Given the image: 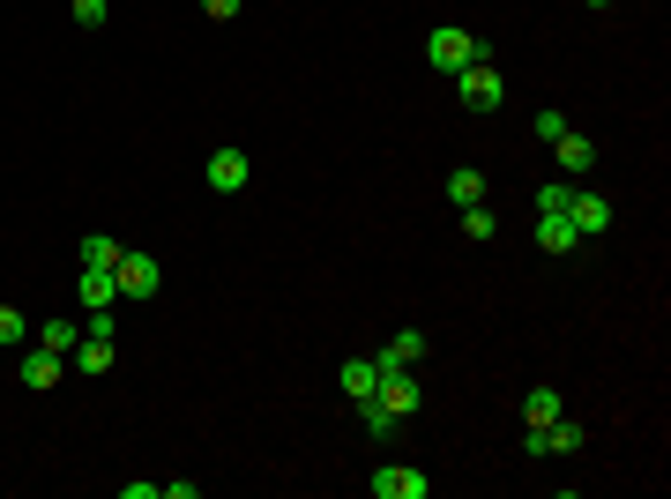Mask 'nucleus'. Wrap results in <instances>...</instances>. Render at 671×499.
I'll return each mask as SVG.
<instances>
[{"instance_id": "nucleus-1", "label": "nucleus", "mask_w": 671, "mask_h": 499, "mask_svg": "<svg viewBox=\"0 0 671 499\" xmlns=\"http://www.w3.org/2000/svg\"><path fill=\"white\" fill-rule=\"evenodd\" d=\"M425 60H433L441 76H463V68H485V60H493V46H485L477 30H455V23H441L433 38H425Z\"/></svg>"}, {"instance_id": "nucleus-2", "label": "nucleus", "mask_w": 671, "mask_h": 499, "mask_svg": "<svg viewBox=\"0 0 671 499\" xmlns=\"http://www.w3.org/2000/svg\"><path fill=\"white\" fill-rule=\"evenodd\" d=\"M112 276H120V299H157L165 291V261L142 247H127L120 261H112Z\"/></svg>"}, {"instance_id": "nucleus-3", "label": "nucleus", "mask_w": 671, "mask_h": 499, "mask_svg": "<svg viewBox=\"0 0 671 499\" xmlns=\"http://www.w3.org/2000/svg\"><path fill=\"white\" fill-rule=\"evenodd\" d=\"M455 98H463V112H477V120H485V112H500V104H507V82H500V68L485 60V68H463V76H455Z\"/></svg>"}, {"instance_id": "nucleus-4", "label": "nucleus", "mask_w": 671, "mask_h": 499, "mask_svg": "<svg viewBox=\"0 0 671 499\" xmlns=\"http://www.w3.org/2000/svg\"><path fill=\"white\" fill-rule=\"evenodd\" d=\"M201 179H209V194H247L254 187V157L247 150H209Z\"/></svg>"}, {"instance_id": "nucleus-5", "label": "nucleus", "mask_w": 671, "mask_h": 499, "mask_svg": "<svg viewBox=\"0 0 671 499\" xmlns=\"http://www.w3.org/2000/svg\"><path fill=\"white\" fill-rule=\"evenodd\" d=\"M366 485H373V499H425V492H433V477L411 470V462H381Z\"/></svg>"}, {"instance_id": "nucleus-6", "label": "nucleus", "mask_w": 671, "mask_h": 499, "mask_svg": "<svg viewBox=\"0 0 671 499\" xmlns=\"http://www.w3.org/2000/svg\"><path fill=\"white\" fill-rule=\"evenodd\" d=\"M60 366H68L60 350H46V343H23V366H16V380H23L30 396H52V388H60Z\"/></svg>"}, {"instance_id": "nucleus-7", "label": "nucleus", "mask_w": 671, "mask_h": 499, "mask_svg": "<svg viewBox=\"0 0 671 499\" xmlns=\"http://www.w3.org/2000/svg\"><path fill=\"white\" fill-rule=\"evenodd\" d=\"M568 224H574V239H604V231H612V201H604V194H582V187H574Z\"/></svg>"}, {"instance_id": "nucleus-8", "label": "nucleus", "mask_w": 671, "mask_h": 499, "mask_svg": "<svg viewBox=\"0 0 671 499\" xmlns=\"http://www.w3.org/2000/svg\"><path fill=\"white\" fill-rule=\"evenodd\" d=\"M418 358H425V336H418V328H396L388 350H381L373 366H381V373H418Z\"/></svg>"}, {"instance_id": "nucleus-9", "label": "nucleus", "mask_w": 671, "mask_h": 499, "mask_svg": "<svg viewBox=\"0 0 671 499\" xmlns=\"http://www.w3.org/2000/svg\"><path fill=\"white\" fill-rule=\"evenodd\" d=\"M68 366H75V373H112V366H120V350H112V336H90V328H82V343L68 350Z\"/></svg>"}, {"instance_id": "nucleus-10", "label": "nucleus", "mask_w": 671, "mask_h": 499, "mask_svg": "<svg viewBox=\"0 0 671 499\" xmlns=\"http://www.w3.org/2000/svg\"><path fill=\"white\" fill-rule=\"evenodd\" d=\"M75 299L90 306V313L120 306V276H112V269H82V276H75Z\"/></svg>"}, {"instance_id": "nucleus-11", "label": "nucleus", "mask_w": 671, "mask_h": 499, "mask_svg": "<svg viewBox=\"0 0 671 499\" xmlns=\"http://www.w3.org/2000/svg\"><path fill=\"white\" fill-rule=\"evenodd\" d=\"M552 157H560V172H568V179L596 172V142H590V134H574V127L560 134V142H552Z\"/></svg>"}, {"instance_id": "nucleus-12", "label": "nucleus", "mask_w": 671, "mask_h": 499, "mask_svg": "<svg viewBox=\"0 0 671 499\" xmlns=\"http://www.w3.org/2000/svg\"><path fill=\"white\" fill-rule=\"evenodd\" d=\"M336 388H344L351 402H366L373 388H381V366H373V358H344V366H336Z\"/></svg>"}, {"instance_id": "nucleus-13", "label": "nucleus", "mask_w": 671, "mask_h": 499, "mask_svg": "<svg viewBox=\"0 0 671 499\" xmlns=\"http://www.w3.org/2000/svg\"><path fill=\"white\" fill-rule=\"evenodd\" d=\"M447 201H455V209L485 201V172H477V164H455V172H447Z\"/></svg>"}, {"instance_id": "nucleus-14", "label": "nucleus", "mask_w": 671, "mask_h": 499, "mask_svg": "<svg viewBox=\"0 0 671 499\" xmlns=\"http://www.w3.org/2000/svg\"><path fill=\"white\" fill-rule=\"evenodd\" d=\"M582 440H590V425H574V418L545 425V455H582Z\"/></svg>"}, {"instance_id": "nucleus-15", "label": "nucleus", "mask_w": 671, "mask_h": 499, "mask_svg": "<svg viewBox=\"0 0 671 499\" xmlns=\"http://www.w3.org/2000/svg\"><path fill=\"white\" fill-rule=\"evenodd\" d=\"M537 247H545V253H574L582 239H574L568 217H545V209H537Z\"/></svg>"}, {"instance_id": "nucleus-16", "label": "nucleus", "mask_w": 671, "mask_h": 499, "mask_svg": "<svg viewBox=\"0 0 671 499\" xmlns=\"http://www.w3.org/2000/svg\"><path fill=\"white\" fill-rule=\"evenodd\" d=\"M522 418H530V425H552V418H560V388H552V380H537V388L522 396Z\"/></svg>"}, {"instance_id": "nucleus-17", "label": "nucleus", "mask_w": 671, "mask_h": 499, "mask_svg": "<svg viewBox=\"0 0 671 499\" xmlns=\"http://www.w3.org/2000/svg\"><path fill=\"white\" fill-rule=\"evenodd\" d=\"M120 239H105V231H90V239H82V269H112V261H120Z\"/></svg>"}, {"instance_id": "nucleus-18", "label": "nucleus", "mask_w": 671, "mask_h": 499, "mask_svg": "<svg viewBox=\"0 0 671 499\" xmlns=\"http://www.w3.org/2000/svg\"><path fill=\"white\" fill-rule=\"evenodd\" d=\"M463 217V239H500V217L485 209V201H471V209H455Z\"/></svg>"}, {"instance_id": "nucleus-19", "label": "nucleus", "mask_w": 671, "mask_h": 499, "mask_svg": "<svg viewBox=\"0 0 671 499\" xmlns=\"http://www.w3.org/2000/svg\"><path fill=\"white\" fill-rule=\"evenodd\" d=\"M568 201H574V179H545V187H537V209H545V217H568Z\"/></svg>"}, {"instance_id": "nucleus-20", "label": "nucleus", "mask_w": 671, "mask_h": 499, "mask_svg": "<svg viewBox=\"0 0 671 499\" xmlns=\"http://www.w3.org/2000/svg\"><path fill=\"white\" fill-rule=\"evenodd\" d=\"M38 343H46V350H60V358H68V350L82 343V328H75V321H46V328H38Z\"/></svg>"}, {"instance_id": "nucleus-21", "label": "nucleus", "mask_w": 671, "mask_h": 499, "mask_svg": "<svg viewBox=\"0 0 671 499\" xmlns=\"http://www.w3.org/2000/svg\"><path fill=\"white\" fill-rule=\"evenodd\" d=\"M23 343H30V321L16 306H0V350H23Z\"/></svg>"}, {"instance_id": "nucleus-22", "label": "nucleus", "mask_w": 671, "mask_h": 499, "mask_svg": "<svg viewBox=\"0 0 671 499\" xmlns=\"http://www.w3.org/2000/svg\"><path fill=\"white\" fill-rule=\"evenodd\" d=\"M75 8V23L82 30H105V16H112V0H68Z\"/></svg>"}, {"instance_id": "nucleus-23", "label": "nucleus", "mask_w": 671, "mask_h": 499, "mask_svg": "<svg viewBox=\"0 0 671 499\" xmlns=\"http://www.w3.org/2000/svg\"><path fill=\"white\" fill-rule=\"evenodd\" d=\"M560 134H568V112H537V142H545V150L560 142Z\"/></svg>"}, {"instance_id": "nucleus-24", "label": "nucleus", "mask_w": 671, "mask_h": 499, "mask_svg": "<svg viewBox=\"0 0 671 499\" xmlns=\"http://www.w3.org/2000/svg\"><path fill=\"white\" fill-rule=\"evenodd\" d=\"M120 499H165V477H135V485H120Z\"/></svg>"}, {"instance_id": "nucleus-25", "label": "nucleus", "mask_w": 671, "mask_h": 499, "mask_svg": "<svg viewBox=\"0 0 671 499\" xmlns=\"http://www.w3.org/2000/svg\"><path fill=\"white\" fill-rule=\"evenodd\" d=\"M201 16H209V23H231V16H239V0H201Z\"/></svg>"}, {"instance_id": "nucleus-26", "label": "nucleus", "mask_w": 671, "mask_h": 499, "mask_svg": "<svg viewBox=\"0 0 671 499\" xmlns=\"http://www.w3.org/2000/svg\"><path fill=\"white\" fill-rule=\"evenodd\" d=\"M590 8H612V0H590Z\"/></svg>"}]
</instances>
